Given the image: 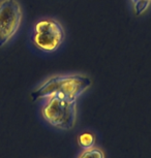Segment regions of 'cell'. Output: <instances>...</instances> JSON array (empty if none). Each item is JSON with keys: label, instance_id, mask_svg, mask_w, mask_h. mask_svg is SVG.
I'll use <instances>...</instances> for the list:
<instances>
[{"label": "cell", "instance_id": "cell-1", "mask_svg": "<svg viewBox=\"0 0 151 158\" xmlns=\"http://www.w3.org/2000/svg\"><path fill=\"white\" fill-rule=\"evenodd\" d=\"M89 76L81 73L52 74L43 80L31 92L34 101H40L51 96L65 97L78 100L92 86Z\"/></svg>", "mask_w": 151, "mask_h": 158}, {"label": "cell", "instance_id": "cell-2", "mask_svg": "<svg viewBox=\"0 0 151 158\" xmlns=\"http://www.w3.org/2000/svg\"><path fill=\"white\" fill-rule=\"evenodd\" d=\"M40 113L44 121L58 130H72L78 119V100L51 96L40 100Z\"/></svg>", "mask_w": 151, "mask_h": 158}, {"label": "cell", "instance_id": "cell-3", "mask_svg": "<svg viewBox=\"0 0 151 158\" xmlns=\"http://www.w3.org/2000/svg\"><path fill=\"white\" fill-rule=\"evenodd\" d=\"M65 35V30L61 22L52 17H43L32 25L30 41L37 51L51 54L62 47Z\"/></svg>", "mask_w": 151, "mask_h": 158}, {"label": "cell", "instance_id": "cell-4", "mask_svg": "<svg viewBox=\"0 0 151 158\" xmlns=\"http://www.w3.org/2000/svg\"><path fill=\"white\" fill-rule=\"evenodd\" d=\"M24 18L19 0H0V48L6 47L16 37Z\"/></svg>", "mask_w": 151, "mask_h": 158}, {"label": "cell", "instance_id": "cell-5", "mask_svg": "<svg viewBox=\"0 0 151 158\" xmlns=\"http://www.w3.org/2000/svg\"><path fill=\"white\" fill-rule=\"evenodd\" d=\"M128 2L132 13L137 17L144 15L151 6V0H128Z\"/></svg>", "mask_w": 151, "mask_h": 158}, {"label": "cell", "instance_id": "cell-6", "mask_svg": "<svg viewBox=\"0 0 151 158\" xmlns=\"http://www.w3.org/2000/svg\"><path fill=\"white\" fill-rule=\"evenodd\" d=\"M77 158H106V154L102 148L94 146L89 149H82Z\"/></svg>", "mask_w": 151, "mask_h": 158}, {"label": "cell", "instance_id": "cell-7", "mask_svg": "<svg viewBox=\"0 0 151 158\" xmlns=\"http://www.w3.org/2000/svg\"><path fill=\"white\" fill-rule=\"evenodd\" d=\"M78 144L82 149H89L95 146V135L91 132H83L78 136Z\"/></svg>", "mask_w": 151, "mask_h": 158}]
</instances>
